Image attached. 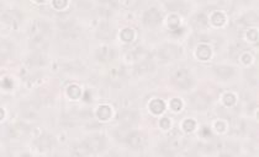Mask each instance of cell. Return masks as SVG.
I'll return each mask as SVG.
<instances>
[{
	"instance_id": "4",
	"label": "cell",
	"mask_w": 259,
	"mask_h": 157,
	"mask_svg": "<svg viewBox=\"0 0 259 157\" xmlns=\"http://www.w3.org/2000/svg\"><path fill=\"white\" fill-rule=\"evenodd\" d=\"M128 143L131 144L133 147H137L140 145V143H141V139H140L138 135H133L132 137H130V139H128Z\"/></svg>"
},
{
	"instance_id": "6",
	"label": "cell",
	"mask_w": 259,
	"mask_h": 157,
	"mask_svg": "<svg viewBox=\"0 0 259 157\" xmlns=\"http://www.w3.org/2000/svg\"><path fill=\"white\" fill-rule=\"evenodd\" d=\"M173 107H174V109H180V102L178 100H175L173 102Z\"/></svg>"
},
{
	"instance_id": "2",
	"label": "cell",
	"mask_w": 259,
	"mask_h": 157,
	"mask_svg": "<svg viewBox=\"0 0 259 157\" xmlns=\"http://www.w3.org/2000/svg\"><path fill=\"white\" fill-rule=\"evenodd\" d=\"M151 108L153 109V112H156V113H159V112H162L163 111V108H164V104H163V102L162 101H154L152 104H151Z\"/></svg>"
},
{
	"instance_id": "1",
	"label": "cell",
	"mask_w": 259,
	"mask_h": 157,
	"mask_svg": "<svg viewBox=\"0 0 259 157\" xmlns=\"http://www.w3.org/2000/svg\"><path fill=\"white\" fill-rule=\"evenodd\" d=\"M175 81H177L180 86H185V85L189 82L188 72L185 71V70H179V71H177V74H175Z\"/></svg>"
},
{
	"instance_id": "3",
	"label": "cell",
	"mask_w": 259,
	"mask_h": 157,
	"mask_svg": "<svg viewBox=\"0 0 259 157\" xmlns=\"http://www.w3.org/2000/svg\"><path fill=\"white\" fill-rule=\"evenodd\" d=\"M99 117L101 118V119H107V118L110 117V109L107 107H100L99 109Z\"/></svg>"
},
{
	"instance_id": "5",
	"label": "cell",
	"mask_w": 259,
	"mask_h": 157,
	"mask_svg": "<svg viewBox=\"0 0 259 157\" xmlns=\"http://www.w3.org/2000/svg\"><path fill=\"white\" fill-rule=\"evenodd\" d=\"M193 127H194V122L193 120H187V122H185V129L191 130Z\"/></svg>"
}]
</instances>
